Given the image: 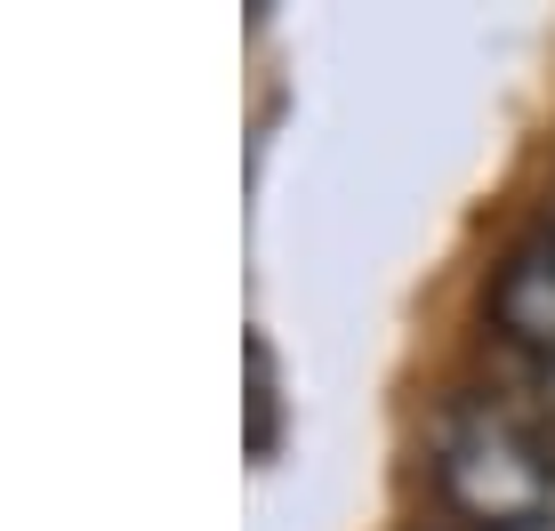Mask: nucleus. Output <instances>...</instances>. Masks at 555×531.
I'll list each match as a JSON object with an SVG mask.
<instances>
[{
  "label": "nucleus",
  "instance_id": "1",
  "mask_svg": "<svg viewBox=\"0 0 555 531\" xmlns=\"http://www.w3.org/2000/svg\"><path fill=\"white\" fill-rule=\"evenodd\" d=\"M427 483L459 531H555V443L500 394H451L427 419Z\"/></svg>",
  "mask_w": 555,
  "mask_h": 531
},
{
  "label": "nucleus",
  "instance_id": "2",
  "mask_svg": "<svg viewBox=\"0 0 555 531\" xmlns=\"http://www.w3.org/2000/svg\"><path fill=\"white\" fill-rule=\"evenodd\" d=\"M483 322L500 338V363L555 371V218L515 234L483 282Z\"/></svg>",
  "mask_w": 555,
  "mask_h": 531
},
{
  "label": "nucleus",
  "instance_id": "3",
  "mask_svg": "<svg viewBox=\"0 0 555 531\" xmlns=\"http://www.w3.org/2000/svg\"><path fill=\"white\" fill-rule=\"evenodd\" d=\"M491 394H500V403L540 435V443H555V371H515V363H500V387H491Z\"/></svg>",
  "mask_w": 555,
  "mask_h": 531
},
{
  "label": "nucleus",
  "instance_id": "4",
  "mask_svg": "<svg viewBox=\"0 0 555 531\" xmlns=\"http://www.w3.org/2000/svg\"><path fill=\"white\" fill-rule=\"evenodd\" d=\"M250 387H258V451H274V354L250 338Z\"/></svg>",
  "mask_w": 555,
  "mask_h": 531
}]
</instances>
